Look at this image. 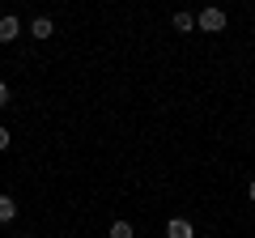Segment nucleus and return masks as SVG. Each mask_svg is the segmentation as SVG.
<instances>
[{
	"label": "nucleus",
	"instance_id": "1",
	"mask_svg": "<svg viewBox=\"0 0 255 238\" xmlns=\"http://www.w3.org/2000/svg\"><path fill=\"white\" fill-rule=\"evenodd\" d=\"M196 26L209 30V34H217V30H226V13L221 9H204V13H196Z\"/></svg>",
	"mask_w": 255,
	"mask_h": 238
},
{
	"label": "nucleus",
	"instance_id": "2",
	"mask_svg": "<svg viewBox=\"0 0 255 238\" xmlns=\"http://www.w3.org/2000/svg\"><path fill=\"white\" fill-rule=\"evenodd\" d=\"M166 238H196V230H191L187 217H170L166 221Z\"/></svg>",
	"mask_w": 255,
	"mask_h": 238
},
{
	"label": "nucleus",
	"instance_id": "3",
	"mask_svg": "<svg viewBox=\"0 0 255 238\" xmlns=\"http://www.w3.org/2000/svg\"><path fill=\"white\" fill-rule=\"evenodd\" d=\"M17 34H21V21L13 17V13H4V17H0V43H13Z\"/></svg>",
	"mask_w": 255,
	"mask_h": 238
},
{
	"label": "nucleus",
	"instance_id": "4",
	"mask_svg": "<svg viewBox=\"0 0 255 238\" xmlns=\"http://www.w3.org/2000/svg\"><path fill=\"white\" fill-rule=\"evenodd\" d=\"M30 34L43 43V38H51V34H55V21H51V17H34V21H30Z\"/></svg>",
	"mask_w": 255,
	"mask_h": 238
},
{
	"label": "nucleus",
	"instance_id": "5",
	"mask_svg": "<svg viewBox=\"0 0 255 238\" xmlns=\"http://www.w3.org/2000/svg\"><path fill=\"white\" fill-rule=\"evenodd\" d=\"M13 217H17V200L13 196H0V226H9Z\"/></svg>",
	"mask_w": 255,
	"mask_h": 238
},
{
	"label": "nucleus",
	"instance_id": "6",
	"mask_svg": "<svg viewBox=\"0 0 255 238\" xmlns=\"http://www.w3.org/2000/svg\"><path fill=\"white\" fill-rule=\"evenodd\" d=\"M174 30H196V17L191 13H174Z\"/></svg>",
	"mask_w": 255,
	"mask_h": 238
},
{
	"label": "nucleus",
	"instance_id": "7",
	"mask_svg": "<svg viewBox=\"0 0 255 238\" xmlns=\"http://www.w3.org/2000/svg\"><path fill=\"white\" fill-rule=\"evenodd\" d=\"M111 238H132V221H115L111 226Z\"/></svg>",
	"mask_w": 255,
	"mask_h": 238
},
{
	"label": "nucleus",
	"instance_id": "8",
	"mask_svg": "<svg viewBox=\"0 0 255 238\" xmlns=\"http://www.w3.org/2000/svg\"><path fill=\"white\" fill-rule=\"evenodd\" d=\"M4 107H9V85L0 81V111H4Z\"/></svg>",
	"mask_w": 255,
	"mask_h": 238
},
{
	"label": "nucleus",
	"instance_id": "9",
	"mask_svg": "<svg viewBox=\"0 0 255 238\" xmlns=\"http://www.w3.org/2000/svg\"><path fill=\"white\" fill-rule=\"evenodd\" d=\"M0 149H9V128L0 123Z\"/></svg>",
	"mask_w": 255,
	"mask_h": 238
},
{
	"label": "nucleus",
	"instance_id": "10",
	"mask_svg": "<svg viewBox=\"0 0 255 238\" xmlns=\"http://www.w3.org/2000/svg\"><path fill=\"white\" fill-rule=\"evenodd\" d=\"M247 196H251V200H255V183H251V187H247Z\"/></svg>",
	"mask_w": 255,
	"mask_h": 238
}]
</instances>
